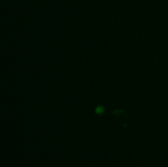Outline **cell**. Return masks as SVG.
<instances>
[{"label":"cell","mask_w":168,"mask_h":167,"mask_svg":"<svg viewBox=\"0 0 168 167\" xmlns=\"http://www.w3.org/2000/svg\"><path fill=\"white\" fill-rule=\"evenodd\" d=\"M97 111L98 114H102L103 111H104V109H103L102 107H99V108H97V111Z\"/></svg>","instance_id":"obj_1"}]
</instances>
